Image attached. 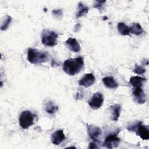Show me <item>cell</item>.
I'll return each mask as SVG.
<instances>
[{
	"instance_id": "ac0fdd59",
	"label": "cell",
	"mask_w": 149,
	"mask_h": 149,
	"mask_svg": "<svg viewBox=\"0 0 149 149\" xmlns=\"http://www.w3.org/2000/svg\"><path fill=\"white\" fill-rule=\"evenodd\" d=\"M58 106L55 105L53 102L48 101L44 106V110L49 114H54L58 111Z\"/></svg>"
},
{
	"instance_id": "cb8c5ba5",
	"label": "cell",
	"mask_w": 149,
	"mask_h": 149,
	"mask_svg": "<svg viewBox=\"0 0 149 149\" xmlns=\"http://www.w3.org/2000/svg\"><path fill=\"white\" fill-rule=\"evenodd\" d=\"M89 148H98V147L97 146V144L94 143V141L91 142L90 143L89 146H88Z\"/></svg>"
},
{
	"instance_id": "30bf717a",
	"label": "cell",
	"mask_w": 149,
	"mask_h": 149,
	"mask_svg": "<svg viewBox=\"0 0 149 149\" xmlns=\"http://www.w3.org/2000/svg\"><path fill=\"white\" fill-rule=\"evenodd\" d=\"M136 133L137 136H140L143 140L149 139V130L147 126L142 125L140 122L136 129Z\"/></svg>"
},
{
	"instance_id": "5bb4252c",
	"label": "cell",
	"mask_w": 149,
	"mask_h": 149,
	"mask_svg": "<svg viewBox=\"0 0 149 149\" xmlns=\"http://www.w3.org/2000/svg\"><path fill=\"white\" fill-rule=\"evenodd\" d=\"M146 81V79L140 76H133L130 78L129 82L134 88L141 87L143 83Z\"/></svg>"
},
{
	"instance_id": "8992f818",
	"label": "cell",
	"mask_w": 149,
	"mask_h": 149,
	"mask_svg": "<svg viewBox=\"0 0 149 149\" xmlns=\"http://www.w3.org/2000/svg\"><path fill=\"white\" fill-rule=\"evenodd\" d=\"M104 102V96L99 92H97L92 96L91 99L88 101V104L91 108L96 110L101 107Z\"/></svg>"
},
{
	"instance_id": "52a82bcc",
	"label": "cell",
	"mask_w": 149,
	"mask_h": 149,
	"mask_svg": "<svg viewBox=\"0 0 149 149\" xmlns=\"http://www.w3.org/2000/svg\"><path fill=\"white\" fill-rule=\"evenodd\" d=\"M87 133L89 137L94 142H100V138L102 134V131L100 127L93 125H87Z\"/></svg>"
},
{
	"instance_id": "e0dca14e",
	"label": "cell",
	"mask_w": 149,
	"mask_h": 149,
	"mask_svg": "<svg viewBox=\"0 0 149 149\" xmlns=\"http://www.w3.org/2000/svg\"><path fill=\"white\" fill-rule=\"evenodd\" d=\"M130 33L135 34L136 36H139L143 33V29L141 26L138 23H134L129 27Z\"/></svg>"
},
{
	"instance_id": "9a60e30c",
	"label": "cell",
	"mask_w": 149,
	"mask_h": 149,
	"mask_svg": "<svg viewBox=\"0 0 149 149\" xmlns=\"http://www.w3.org/2000/svg\"><path fill=\"white\" fill-rule=\"evenodd\" d=\"M110 109L112 112V119L115 122L118 121L120 114V111H121L120 105L119 104H114L113 105L110 106Z\"/></svg>"
},
{
	"instance_id": "6da1fadb",
	"label": "cell",
	"mask_w": 149,
	"mask_h": 149,
	"mask_svg": "<svg viewBox=\"0 0 149 149\" xmlns=\"http://www.w3.org/2000/svg\"><path fill=\"white\" fill-rule=\"evenodd\" d=\"M84 60L81 56L70 58L65 61L63 63V70L68 75L74 76L79 73L84 66Z\"/></svg>"
},
{
	"instance_id": "5b68a950",
	"label": "cell",
	"mask_w": 149,
	"mask_h": 149,
	"mask_svg": "<svg viewBox=\"0 0 149 149\" xmlns=\"http://www.w3.org/2000/svg\"><path fill=\"white\" fill-rule=\"evenodd\" d=\"M118 133L119 132L109 134L104 140L103 146L109 149L117 147L120 143V139L117 136Z\"/></svg>"
},
{
	"instance_id": "ffe728a7",
	"label": "cell",
	"mask_w": 149,
	"mask_h": 149,
	"mask_svg": "<svg viewBox=\"0 0 149 149\" xmlns=\"http://www.w3.org/2000/svg\"><path fill=\"white\" fill-rule=\"evenodd\" d=\"M11 21H12V17L10 16L9 15L5 16V19L2 22V25L1 26V30H6L8 28L9 25L10 24Z\"/></svg>"
},
{
	"instance_id": "8fae6325",
	"label": "cell",
	"mask_w": 149,
	"mask_h": 149,
	"mask_svg": "<svg viewBox=\"0 0 149 149\" xmlns=\"http://www.w3.org/2000/svg\"><path fill=\"white\" fill-rule=\"evenodd\" d=\"M66 139L65 135L62 130H58L51 134V142L55 145H59Z\"/></svg>"
},
{
	"instance_id": "2e32d148",
	"label": "cell",
	"mask_w": 149,
	"mask_h": 149,
	"mask_svg": "<svg viewBox=\"0 0 149 149\" xmlns=\"http://www.w3.org/2000/svg\"><path fill=\"white\" fill-rule=\"evenodd\" d=\"M88 10L89 8L87 6H86L81 2H79L77 5V12L76 14V17L78 19L83 17L88 13Z\"/></svg>"
},
{
	"instance_id": "d6986e66",
	"label": "cell",
	"mask_w": 149,
	"mask_h": 149,
	"mask_svg": "<svg viewBox=\"0 0 149 149\" xmlns=\"http://www.w3.org/2000/svg\"><path fill=\"white\" fill-rule=\"evenodd\" d=\"M118 30L120 34L123 36H128L130 34L129 27L124 23L119 22L118 24Z\"/></svg>"
},
{
	"instance_id": "ba28073f",
	"label": "cell",
	"mask_w": 149,
	"mask_h": 149,
	"mask_svg": "<svg viewBox=\"0 0 149 149\" xmlns=\"http://www.w3.org/2000/svg\"><path fill=\"white\" fill-rule=\"evenodd\" d=\"M133 95L135 101L138 104H144L147 100L146 95L141 87L134 88L133 91Z\"/></svg>"
},
{
	"instance_id": "9c48e42d",
	"label": "cell",
	"mask_w": 149,
	"mask_h": 149,
	"mask_svg": "<svg viewBox=\"0 0 149 149\" xmlns=\"http://www.w3.org/2000/svg\"><path fill=\"white\" fill-rule=\"evenodd\" d=\"M95 81V77L93 73L86 74L79 81V84L84 87H88L94 84Z\"/></svg>"
},
{
	"instance_id": "603a6c76",
	"label": "cell",
	"mask_w": 149,
	"mask_h": 149,
	"mask_svg": "<svg viewBox=\"0 0 149 149\" xmlns=\"http://www.w3.org/2000/svg\"><path fill=\"white\" fill-rule=\"evenodd\" d=\"M52 13L55 17L61 18L63 14V12H62V10L61 9H54L52 12Z\"/></svg>"
},
{
	"instance_id": "7a4b0ae2",
	"label": "cell",
	"mask_w": 149,
	"mask_h": 149,
	"mask_svg": "<svg viewBox=\"0 0 149 149\" xmlns=\"http://www.w3.org/2000/svg\"><path fill=\"white\" fill-rule=\"evenodd\" d=\"M27 61L32 64L45 62L48 59V54L45 51H40L36 49L29 48L27 51Z\"/></svg>"
},
{
	"instance_id": "4fadbf2b",
	"label": "cell",
	"mask_w": 149,
	"mask_h": 149,
	"mask_svg": "<svg viewBox=\"0 0 149 149\" xmlns=\"http://www.w3.org/2000/svg\"><path fill=\"white\" fill-rule=\"evenodd\" d=\"M102 80L104 85L109 88H116L118 87V83L115 80L112 76L105 77Z\"/></svg>"
},
{
	"instance_id": "7402d4cb",
	"label": "cell",
	"mask_w": 149,
	"mask_h": 149,
	"mask_svg": "<svg viewBox=\"0 0 149 149\" xmlns=\"http://www.w3.org/2000/svg\"><path fill=\"white\" fill-rule=\"evenodd\" d=\"M106 2L105 1H95L94 5V8H97L98 9H99L100 10H102L104 9V3Z\"/></svg>"
},
{
	"instance_id": "7c38bea8",
	"label": "cell",
	"mask_w": 149,
	"mask_h": 149,
	"mask_svg": "<svg viewBox=\"0 0 149 149\" xmlns=\"http://www.w3.org/2000/svg\"><path fill=\"white\" fill-rule=\"evenodd\" d=\"M65 44L69 49L72 52H78L80 51V45L76 38L70 37L65 41Z\"/></svg>"
},
{
	"instance_id": "44dd1931",
	"label": "cell",
	"mask_w": 149,
	"mask_h": 149,
	"mask_svg": "<svg viewBox=\"0 0 149 149\" xmlns=\"http://www.w3.org/2000/svg\"><path fill=\"white\" fill-rule=\"evenodd\" d=\"M133 71L134 73H135L136 74H143L146 72V69L141 66L136 65V66H135L134 69L133 70Z\"/></svg>"
},
{
	"instance_id": "3957f363",
	"label": "cell",
	"mask_w": 149,
	"mask_h": 149,
	"mask_svg": "<svg viewBox=\"0 0 149 149\" xmlns=\"http://www.w3.org/2000/svg\"><path fill=\"white\" fill-rule=\"evenodd\" d=\"M58 34L48 30H44L41 33V38L42 44L47 47H54L58 44Z\"/></svg>"
},
{
	"instance_id": "277c9868",
	"label": "cell",
	"mask_w": 149,
	"mask_h": 149,
	"mask_svg": "<svg viewBox=\"0 0 149 149\" xmlns=\"http://www.w3.org/2000/svg\"><path fill=\"white\" fill-rule=\"evenodd\" d=\"M35 115L30 111H24L20 115L19 122L22 128L24 129H28L34 124Z\"/></svg>"
}]
</instances>
